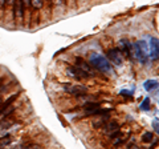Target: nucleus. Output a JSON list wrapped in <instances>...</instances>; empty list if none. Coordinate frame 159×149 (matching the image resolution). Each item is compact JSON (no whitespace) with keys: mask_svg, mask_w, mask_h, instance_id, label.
Listing matches in <instances>:
<instances>
[{"mask_svg":"<svg viewBox=\"0 0 159 149\" xmlns=\"http://www.w3.org/2000/svg\"><path fill=\"white\" fill-rule=\"evenodd\" d=\"M89 64H90L93 68H96L97 71L105 73V74H113L114 73L110 61L107 60L106 56H103V55H101V53H97V52L90 53Z\"/></svg>","mask_w":159,"mask_h":149,"instance_id":"f257e3e1","label":"nucleus"},{"mask_svg":"<svg viewBox=\"0 0 159 149\" xmlns=\"http://www.w3.org/2000/svg\"><path fill=\"white\" fill-rule=\"evenodd\" d=\"M158 56H159L158 39L150 36L148 37V59L150 60H158Z\"/></svg>","mask_w":159,"mask_h":149,"instance_id":"20e7f679","label":"nucleus"},{"mask_svg":"<svg viewBox=\"0 0 159 149\" xmlns=\"http://www.w3.org/2000/svg\"><path fill=\"white\" fill-rule=\"evenodd\" d=\"M107 115H102L101 117H98V120L97 118H94L93 120V127L94 128H102L103 127V124H105L107 121Z\"/></svg>","mask_w":159,"mask_h":149,"instance_id":"f8f14e48","label":"nucleus"},{"mask_svg":"<svg viewBox=\"0 0 159 149\" xmlns=\"http://www.w3.org/2000/svg\"><path fill=\"white\" fill-rule=\"evenodd\" d=\"M0 105H2V97H0Z\"/></svg>","mask_w":159,"mask_h":149,"instance_id":"aec40b11","label":"nucleus"},{"mask_svg":"<svg viewBox=\"0 0 159 149\" xmlns=\"http://www.w3.org/2000/svg\"><path fill=\"white\" fill-rule=\"evenodd\" d=\"M84 108H85V111H86V115H90L92 116L93 111H96L97 108H101V104L96 103V101H90V103L84 104Z\"/></svg>","mask_w":159,"mask_h":149,"instance_id":"9b49d317","label":"nucleus"},{"mask_svg":"<svg viewBox=\"0 0 159 149\" xmlns=\"http://www.w3.org/2000/svg\"><path fill=\"white\" fill-rule=\"evenodd\" d=\"M133 59H135L137 61H139L141 64H146L148 59L143 55V52L141 51V48H139L138 43H134L133 44Z\"/></svg>","mask_w":159,"mask_h":149,"instance_id":"6e6552de","label":"nucleus"},{"mask_svg":"<svg viewBox=\"0 0 159 149\" xmlns=\"http://www.w3.org/2000/svg\"><path fill=\"white\" fill-rule=\"evenodd\" d=\"M139 108H141V111H145V112L150 111V108H151V104H150V99H148V97H146L145 100H143V101L141 103V105H139Z\"/></svg>","mask_w":159,"mask_h":149,"instance_id":"ddd939ff","label":"nucleus"},{"mask_svg":"<svg viewBox=\"0 0 159 149\" xmlns=\"http://www.w3.org/2000/svg\"><path fill=\"white\" fill-rule=\"evenodd\" d=\"M11 142V137L7 136V137H3L2 140H0V147H4V145H8V144Z\"/></svg>","mask_w":159,"mask_h":149,"instance_id":"f3484780","label":"nucleus"},{"mask_svg":"<svg viewBox=\"0 0 159 149\" xmlns=\"http://www.w3.org/2000/svg\"><path fill=\"white\" fill-rule=\"evenodd\" d=\"M31 6H32L34 9L41 8V6H43V0H31Z\"/></svg>","mask_w":159,"mask_h":149,"instance_id":"2eb2a0df","label":"nucleus"},{"mask_svg":"<svg viewBox=\"0 0 159 149\" xmlns=\"http://www.w3.org/2000/svg\"><path fill=\"white\" fill-rule=\"evenodd\" d=\"M64 91L73 96H84L88 93L85 85H76V84H64Z\"/></svg>","mask_w":159,"mask_h":149,"instance_id":"7ed1b4c3","label":"nucleus"},{"mask_svg":"<svg viewBox=\"0 0 159 149\" xmlns=\"http://www.w3.org/2000/svg\"><path fill=\"white\" fill-rule=\"evenodd\" d=\"M66 74L69 77H72V79H76V80H82V79H89L90 77L88 73H85L82 69H80L77 65L68 67L66 68Z\"/></svg>","mask_w":159,"mask_h":149,"instance_id":"39448f33","label":"nucleus"},{"mask_svg":"<svg viewBox=\"0 0 159 149\" xmlns=\"http://www.w3.org/2000/svg\"><path fill=\"white\" fill-rule=\"evenodd\" d=\"M6 3H7V0H0V8H3L6 6Z\"/></svg>","mask_w":159,"mask_h":149,"instance_id":"6ab92c4d","label":"nucleus"},{"mask_svg":"<svg viewBox=\"0 0 159 149\" xmlns=\"http://www.w3.org/2000/svg\"><path fill=\"white\" fill-rule=\"evenodd\" d=\"M118 49L122 52V55H126L127 59H133V43H130L126 39H122V40L118 41Z\"/></svg>","mask_w":159,"mask_h":149,"instance_id":"423d86ee","label":"nucleus"},{"mask_svg":"<svg viewBox=\"0 0 159 149\" xmlns=\"http://www.w3.org/2000/svg\"><path fill=\"white\" fill-rule=\"evenodd\" d=\"M106 57L111 64H114L117 67H121L123 64V55L118 48H110L106 53Z\"/></svg>","mask_w":159,"mask_h":149,"instance_id":"f03ea898","label":"nucleus"},{"mask_svg":"<svg viewBox=\"0 0 159 149\" xmlns=\"http://www.w3.org/2000/svg\"><path fill=\"white\" fill-rule=\"evenodd\" d=\"M76 65H77L80 69H82V71L85 72V73H88L90 77H93V76H94L93 67H92L89 63H86L82 57H77V59H76Z\"/></svg>","mask_w":159,"mask_h":149,"instance_id":"0eeeda50","label":"nucleus"},{"mask_svg":"<svg viewBox=\"0 0 159 149\" xmlns=\"http://www.w3.org/2000/svg\"><path fill=\"white\" fill-rule=\"evenodd\" d=\"M143 88H145L147 92L157 91L158 89V80H154V79H151V80H146L145 83H143Z\"/></svg>","mask_w":159,"mask_h":149,"instance_id":"9d476101","label":"nucleus"},{"mask_svg":"<svg viewBox=\"0 0 159 149\" xmlns=\"http://www.w3.org/2000/svg\"><path fill=\"white\" fill-rule=\"evenodd\" d=\"M119 95L121 96H125V97H131L134 95V88L131 89V91H126V89H123V91L119 92Z\"/></svg>","mask_w":159,"mask_h":149,"instance_id":"dca6fc26","label":"nucleus"},{"mask_svg":"<svg viewBox=\"0 0 159 149\" xmlns=\"http://www.w3.org/2000/svg\"><path fill=\"white\" fill-rule=\"evenodd\" d=\"M152 127H154V131H155V133H158V132H159V123H158V118H154Z\"/></svg>","mask_w":159,"mask_h":149,"instance_id":"a211bd4d","label":"nucleus"},{"mask_svg":"<svg viewBox=\"0 0 159 149\" xmlns=\"http://www.w3.org/2000/svg\"><path fill=\"white\" fill-rule=\"evenodd\" d=\"M152 138H154V135L151 132H146V133H143V136H142L143 142H150Z\"/></svg>","mask_w":159,"mask_h":149,"instance_id":"4468645a","label":"nucleus"},{"mask_svg":"<svg viewBox=\"0 0 159 149\" xmlns=\"http://www.w3.org/2000/svg\"><path fill=\"white\" fill-rule=\"evenodd\" d=\"M102 128H103V132H105L106 135H110V133L118 131V129H119V124L117 121H110V123H107V124L105 123Z\"/></svg>","mask_w":159,"mask_h":149,"instance_id":"1a4fd4ad","label":"nucleus"}]
</instances>
